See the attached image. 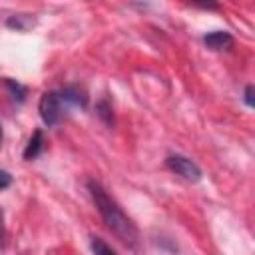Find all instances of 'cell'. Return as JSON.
I'll return each instance as SVG.
<instances>
[{"label": "cell", "instance_id": "1", "mask_svg": "<svg viewBox=\"0 0 255 255\" xmlns=\"http://www.w3.org/2000/svg\"><path fill=\"white\" fill-rule=\"evenodd\" d=\"M88 189H90V195L96 203V209L98 213L102 215L106 227L129 249H137V243H139V231L135 227V223L124 213V209L118 205V201L104 189V185L96 179H90L88 181Z\"/></svg>", "mask_w": 255, "mask_h": 255}, {"label": "cell", "instance_id": "2", "mask_svg": "<svg viewBox=\"0 0 255 255\" xmlns=\"http://www.w3.org/2000/svg\"><path fill=\"white\" fill-rule=\"evenodd\" d=\"M64 110H66V104L62 102V98H60L58 92H44V94H42L40 104H38V112H40L42 122H44L48 128L56 126V124L62 120Z\"/></svg>", "mask_w": 255, "mask_h": 255}, {"label": "cell", "instance_id": "3", "mask_svg": "<svg viewBox=\"0 0 255 255\" xmlns=\"http://www.w3.org/2000/svg\"><path fill=\"white\" fill-rule=\"evenodd\" d=\"M165 163H167V167H169L173 173H177L179 177H183V179H187V181H193V183H195V181L201 179V169H199V165H197L195 161H191L189 157H185V155H179V153L167 155Z\"/></svg>", "mask_w": 255, "mask_h": 255}, {"label": "cell", "instance_id": "4", "mask_svg": "<svg viewBox=\"0 0 255 255\" xmlns=\"http://www.w3.org/2000/svg\"><path fill=\"white\" fill-rule=\"evenodd\" d=\"M203 44H205L209 50L221 52V50L233 48L235 38H233L229 32H225V30H215V32H209V34L203 36Z\"/></svg>", "mask_w": 255, "mask_h": 255}, {"label": "cell", "instance_id": "5", "mask_svg": "<svg viewBox=\"0 0 255 255\" xmlns=\"http://www.w3.org/2000/svg\"><path fill=\"white\" fill-rule=\"evenodd\" d=\"M58 94H60V98H62V102L66 106H78V108H86L88 106V94L78 86H66Z\"/></svg>", "mask_w": 255, "mask_h": 255}, {"label": "cell", "instance_id": "6", "mask_svg": "<svg viewBox=\"0 0 255 255\" xmlns=\"http://www.w3.org/2000/svg\"><path fill=\"white\" fill-rule=\"evenodd\" d=\"M42 149H44V133H42V129H36V131L32 133V137H30L26 149H24V159H34V157H38V155L42 153Z\"/></svg>", "mask_w": 255, "mask_h": 255}, {"label": "cell", "instance_id": "7", "mask_svg": "<svg viewBox=\"0 0 255 255\" xmlns=\"http://www.w3.org/2000/svg\"><path fill=\"white\" fill-rule=\"evenodd\" d=\"M34 22H36V20H34L30 14H14V16H10V18L6 20V26L12 28V30H18V32H26L28 28L34 26Z\"/></svg>", "mask_w": 255, "mask_h": 255}, {"label": "cell", "instance_id": "8", "mask_svg": "<svg viewBox=\"0 0 255 255\" xmlns=\"http://www.w3.org/2000/svg\"><path fill=\"white\" fill-rule=\"evenodd\" d=\"M2 84L10 90V94H12L14 100L24 102V98H26V88H24L22 84H18V82H14V80H10V78H2Z\"/></svg>", "mask_w": 255, "mask_h": 255}, {"label": "cell", "instance_id": "9", "mask_svg": "<svg viewBox=\"0 0 255 255\" xmlns=\"http://www.w3.org/2000/svg\"><path fill=\"white\" fill-rule=\"evenodd\" d=\"M90 245H92V251H94V255H118L102 237H92V241H90Z\"/></svg>", "mask_w": 255, "mask_h": 255}, {"label": "cell", "instance_id": "10", "mask_svg": "<svg viewBox=\"0 0 255 255\" xmlns=\"http://www.w3.org/2000/svg\"><path fill=\"white\" fill-rule=\"evenodd\" d=\"M96 110H98V116L104 120L106 126H114V114H112V106L108 100H102Z\"/></svg>", "mask_w": 255, "mask_h": 255}, {"label": "cell", "instance_id": "11", "mask_svg": "<svg viewBox=\"0 0 255 255\" xmlns=\"http://www.w3.org/2000/svg\"><path fill=\"white\" fill-rule=\"evenodd\" d=\"M10 185H12V175L8 171L0 169V191L6 189V187H10Z\"/></svg>", "mask_w": 255, "mask_h": 255}, {"label": "cell", "instance_id": "12", "mask_svg": "<svg viewBox=\"0 0 255 255\" xmlns=\"http://www.w3.org/2000/svg\"><path fill=\"white\" fill-rule=\"evenodd\" d=\"M245 104H247L249 108L255 106V100H253V86H251V84L245 88Z\"/></svg>", "mask_w": 255, "mask_h": 255}, {"label": "cell", "instance_id": "13", "mask_svg": "<svg viewBox=\"0 0 255 255\" xmlns=\"http://www.w3.org/2000/svg\"><path fill=\"white\" fill-rule=\"evenodd\" d=\"M2 223H4V215H2V209H0V235L4 233V225Z\"/></svg>", "mask_w": 255, "mask_h": 255}, {"label": "cell", "instance_id": "14", "mask_svg": "<svg viewBox=\"0 0 255 255\" xmlns=\"http://www.w3.org/2000/svg\"><path fill=\"white\" fill-rule=\"evenodd\" d=\"M0 141H2V129H0Z\"/></svg>", "mask_w": 255, "mask_h": 255}]
</instances>
